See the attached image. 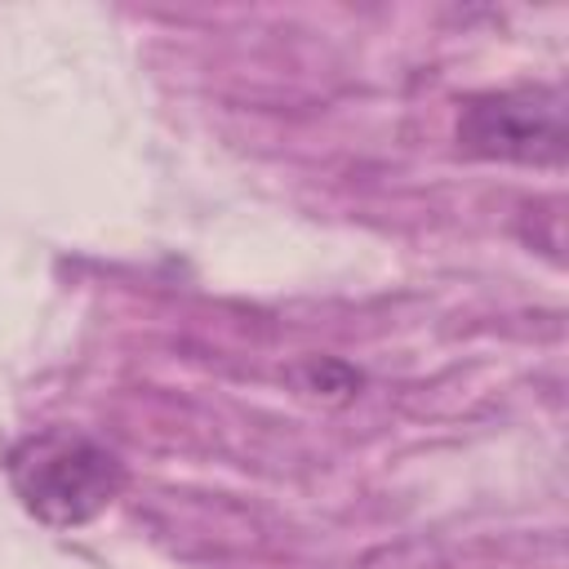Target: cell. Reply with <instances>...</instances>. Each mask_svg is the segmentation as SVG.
I'll return each mask as SVG.
<instances>
[{
    "label": "cell",
    "instance_id": "7a4b0ae2",
    "mask_svg": "<svg viewBox=\"0 0 569 569\" xmlns=\"http://www.w3.org/2000/svg\"><path fill=\"white\" fill-rule=\"evenodd\" d=\"M565 93L551 84H520L476 93L458 116V147L480 160L560 169L565 164Z\"/></svg>",
    "mask_w": 569,
    "mask_h": 569
},
{
    "label": "cell",
    "instance_id": "6da1fadb",
    "mask_svg": "<svg viewBox=\"0 0 569 569\" xmlns=\"http://www.w3.org/2000/svg\"><path fill=\"white\" fill-rule=\"evenodd\" d=\"M13 498L49 529H80L124 489V462L76 427H44L4 453Z\"/></svg>",
    "mask_w": 569,
    "mask_h": 569
}]
</instances>
